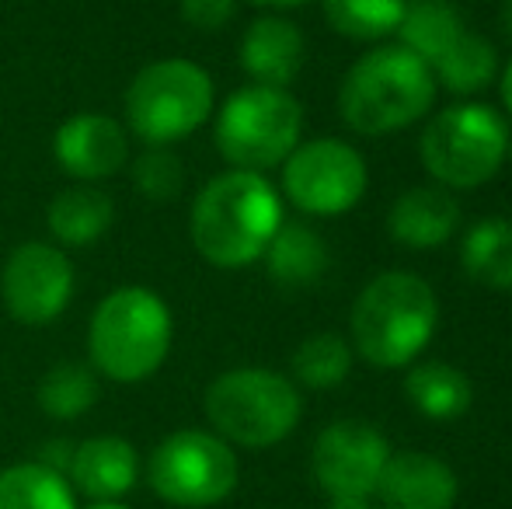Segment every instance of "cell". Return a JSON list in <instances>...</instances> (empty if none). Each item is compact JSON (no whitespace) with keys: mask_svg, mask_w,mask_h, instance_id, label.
Returning a JSON list of instances; mask_svg holds the SVG:
<instances>
[{"mask_svg":"<svg viewBox=\"0 0 512 509\" xmlns=\"http://www.w3.org/2000/svg\"><path fill=\"white\" fill-rule=\"evenodd\" d=\"M495 70H499V56L495 46L478 32H460V39L432 63V74L443 81L446 91L453 95H474V91H485L495 81Z\"/></svg>","mask_w":512,"mask_h":509,"instance_id":"obj_24","label":"cell"},{"mask_svg":"<svg viewBox=\"0 0 512 509\" xmlns=\"http://www.w3.org/2000/svg\"><path fill=\"white\" fill-rule=\"evenodd\" d=\"M133 182L140 189V196L147 199H175L185 185V171H182V161H178L171 150L164 147H150L136 157L133 164Z\"/></svg>","mask_w":512,"mask_h":509,"instance_id":"obj_28","label":"cell"},{"mask_svg":"<svg viewBox=\"0 0 512 509\" xmlns=\"http://www.w3.org/2000/svg\"><path fill=\"white\" fill-rule=\"evenodd\" d=\"M352 370V346L335 332H317L304 339L293 353V374L304 387L331 391L349 377Z\"/></svg>","mask_w":512,"mask_h":509,"instance_id":"obj_27","label":"cell"},{"mask_svg":"<svg viewBox=\"0 0 512 509\" xmlns=\"http://www.w3.org/2000/svg\"><path fill=\"white\" fill-rule=\"evenodd\" d=\"M213 112V81L199 63L157 60L133 77L126 91L129 129L147 147L185 140Z\"/></svg>","mask_w":512,"mask_h":509,"instance_id":"obj_8","label":"cell"},{"mask_svg":"<svg viewBox=\"0 0 512 509\" xmlns=\"http://www.w3.org/2000/svg\"><path fill=\"white\" fill-rule=\"evenodd\" d=\"M171 349V314L157 293L122 286L98 304L88 332V353L98 374L119 384L147 381Z\"/></svg>","mask_w":512,"mask_h":509,"instance_id":"obj_4","label":"cell"},{"mask_svg":"<svg viewBox=\"0 0 512 509\" xmlns=\"http://www.w3.org/2000/svg\"><path fill=\"white\" fill-rule=\"evenodd\" d=\"M112 217V199L91 185H74L49 203V231L63 245H91L112 227Z\"/></svg>","mask_w":512,"mask_h":509,"instance_id":"obj_21","label":"cell"},{"mask_svg":"<svg viewBox=\"0 0 512 509\" xmlns=\"http://www.w3.org/2000/svg\"><path fill=\"white\" fill-rule=\"evenodd\" d=\"M279 227V192L258 171H223L192 203V245L220 269H241L262 258Z\"/></svg>","mask_w":512,"mask_h":509,"instance_id":"obj_1","label":"cell"},{"mask_svg":"<svg viewBox=\"0 0 512 509\" xmlns=\"http://www.w3.org/2000/svg\"><path fill=\"white\" fill-rule=\"evenodd\" d=\"M408 0H324V18L345 39L380 42L398 35Z\"/></svg>","mask_w":512,"mask_h":509,"instance_id":"obj_25","label":"cell"},{"mask_svg":"<svg viewBox=\"0 0 512 509\" xmlns=\"http://www.w3.org/2000/svg\"><path fill=\"white\" fill-rule=\"evenodd\" d=\"M67 482L95 503H119L140 478V454L122 436H91L77 443Z\"/></svg>","mask_w":512,"mask_h":509,"instance_id":"obj_15","label":"cell"},{"mask_svg":"<svg viewBox=\"0 0 512 509\" xmlns=\"http://www.w3.org/2000/svg\"><path fill=\"white\" fill-rule=\"evenodd\" d=\"M502 105L512 112V60L506 63V70H502Z\"/></svg>","mask_w":512,"mask_h":509,"instance_id":"obj_32","label":"cell"},{"mask_svg":"<svg viewBox=\"0 0 512 509\" xmlns=\"http://www.w3.org/2000/svg\"><path fill=\"white\" fill-rule=\"evenodd\" d=\"M509 150H512V143H509Z\"/></svg>","mask_w":512,"mask_h":509,"instance_id":"obj_35","label":"cell"},{"mask_svg":"<svg viewBox=\"0 0 512 509\" xmlns=\"http://www.w3.org/2000/svg\"><path fill=\"white\" fill-rule=\"evenodd\" d=\"M98 401V377L84 363H56L39 381V408L49 419H81Z\"/></svg>","mask_w":512,"mask_h":509,"instance_id":"obj_26","label":"cell"},{"mask_svg":"<svg viewBox=\"0 0 512 509\" xmlns=\"http://www.w3.org/2000/svg\"><path fill=\"white\" fill-rule=\"evenodd\" d=\"M509 129L488 105H450L422 133V164L443 189H478L509 157Z\"/></svg>","mask_w":512,"mask_h":509,"instance_id":"obj_6","label":"cell"},{"mask_svg":"<svg viewBox=\"0 0 512 509\" xmlns=\"http://www.w3.org/2000/svg\"><path fill=\"white\" fill-rule=\"evenodd\" d=\"M328 509H370V499H359V496H331Z\"/></svg>","mask_w":512,"mask_h":509,"instance_id":"obj_31","label":"cell"},{"mask_svg":"<svg viewBox=\"0 0 512 509\" xmlns=\"http://www.w3.org/2000/svg\"><path fill=\"white\" fill-rule=\"evenodd\" d=\"M436 102V74L405 46H377L363 53L338 88L345 126L363 136L398 133Z\"/></svg>","mask_w":512,"mask_h":509,"instance_id":"obj_3","label":"cell"},{"mask_svg":"<svg viewBox=\"0 0 512 509\" xmlns=\"http://www.w3.org/2000/svg\"><path fill=\"white\" fill-rule=\"evenodd\" d=\"M366 161L352 143L307 140L283 161V189L297 210L310 217L349 213L366 192Z\"/></svg>","mask_w":512,"mask_h":509,"instance_id":"obj_10","label":"cell"},{"mask_svg":"<svg viewBox=\"0 0 512 509\" xmlns=\"http://www.w3.org/2000/svg\"><path fill=\"white\" fill-rule=\"evenodd\" d=\"M88 509H129V506H122V503H95V506H88Z\"/></svg>","mask_w":512,"mask_h":509,"instance_id":"obj_34","label":"cell"},{"mask_svg":"<svg viewBox=\"0 0 512 509\" xmlns=\"http://www.w3.org/2000/svg\"><path fill=\"white\" fill-rule=\"evenodd\" d=\"M300 412V391L272 370H227L206 391V419L213 422L220 440L237 447H276L297 429Z\"/></svg>","mask_w":512,"mask_h":509,"instance_id":"obj_5","label":"cell"},{"mask_svg":"<svg viewBox=\"0 0 512 509\" xmlns=\"http://www.w3.org/2000/svg\"><path fill=\"white\" fill-rule=\"evenodd\" d=\"M265 265L269 276L279 286H310L324 276L328 269V245L321 241V234L310 231L307 224H283L276 231V238L265 248Z\"/></svg>","mask_w":512,"mask_h":509,"instance_id":"obj_18","label":"cell"},{"mask_svg":"<svg viewBox=\"0 0 512 509\" xmlns=\"http://www.w3.org/2000/svg\"><path fill=\"white\" fill-rule=\"evenodd\" d=\"M237 457L227 440L203 429L164 436L147 461V482L164 503L182 509L216 506L237 489Z\"/></svg>","mask_w":512,"mask_h":509,"instance_id":"obj_9","label":"cell"},{"mask_svg":"<svg viewBox=\"0 0 512 509\" xmlns=\"http://www.w3.org/2000/svg\"><path fill=\"white\" fill-rule=\"evenodd\" d=\"M460 265L474 283L488 290H512V224L485 217L464 234Z\"/></svg>","mask_w":512,"mask_h":509,"instance_id":"obj_19","label":"cell"},{"mask_svg":"<svg viewBox=\"0 0 512 509\" xmlns=\"http://www.w3.org/2000/svg\"><path fill=\"white\" fill-rule=\"evenodd\" d=\"M237 11V0H182V18L185 25L199 28V32H220Z\"/></svg>","mask_w":512,"mask_h":509,"instance_id":"obj_29","label":"cell"},{"mask_svg":"<svg viewBox=\"0 0 512 509\" xmlns=\"http://www.w3.org/2000/svg\"><path fill=\"white\" fill-rule=\"evenodd\" d=\"M502 28H506V35L512 39V0L502 4Z\"/></svg>","mask_w":512,"mask_h":509,"instance_id":"obj_33","label":"cell"},{"mask_svg":"<svg viewBox=\"0 0 512 509\" xmlns=\"http://www.w3.org/2000/svg\"><path fill=\"white\" fill-rule=\"evenodd\" d=\"M4 304L25 325H49L67 311L74 297V265L60 248L28 241L11 252L4 265Z\"/></svg>","mask_w":512,"mask_h":509,"instance_id":"obj_12","label":"cell"},{"mask_svg":"<svg viewBox=\"0 0 512 509\" xmlns=\"http://www.w3.org/2000/svg\"><path fill=\"white\" fill-rule=\"evenodd\" d=\"M255 7H269V11H293V7H304L310 0H248Z\"/></svg>","mask_w":512,"mask_h":509,"instance_id":"obj_30","label":"cell"},{"mask_svg":"<svg viewBox=\"0 0 512 509\" xmlns=\"http://www.w3.org/2000/svg\"><path fill=\"white\" fill-rule=\"evenodd\" d=\"M352 346L370 367L398 370L422 356L439 325L436 290L411 272H380L352 304Z\"/></svg>","mask_w":512,"mask_h":509,"instance_id":"obj_2","label":"cell"},{"mask_svg":"<svg viewBox=\"0 0 512 509\" xmlns=\"http://www.w3.org/2000/svg\"><path fill=\"white\" fill-rule=\"evenodd\" d=\"M408 401L425 415V419H457L471 408V381L464 370L450 367V363H418L415 370H408L405 381Z\"/></svg>","mask_w":512,"mask_h":509,"instance_id":"obj_22","label":"cell"},{"mask_svg":"<svg viewBox=\"0 0 512 509\" xmlns=\"http://www.w3.org/2000/svg\"><path fill=\"white\" fill-rule=\"evenodd\" d=\"M377 496L384 509H453L457 475L446 461L432 454H391L380 475Z\"/></svg>","mask_w":512,"mask_h":509,"instance_id":"obj_14","label":"cell"},{"mask_svg":"<svg viewBox=\"0 0 512 509\" xmlns=\"http://www.w3.org/2000/svg\"><path fill=\"white\" fill-rule=\"evenodd\" d=\"M0 509H77L67 475L39 461L0 471Z\"/></svg>","mask_w":512,"mask_h":509,"instance_id":"obj_23","label":"cell"},{"mask_svg":"<svg viewBox=\"0 0 512 509\" xmlns=\"http://www.w3.org/2000/svg\"><path fill=\"white\" fill-rule=\"evenodd\" d=\"M56 161L67 175L98 182L108 178L129 161V140L122 126L98 112H81L56 129Z\"/></svg>","mask_w":512,"mask_h":509,"instance_id":"obj_13","label":"cell"},{"mask_svg":"<svg viewBox=\"0 0 512 509\" xmlns=\"http://www.w3.org/2000/svg\"><path fill=\"white\" fill-rule=\"evenodd\" d=\"M307 42L293 21L286 18H258L248 25L241 39V67L248 77L265 88H286L304 70Z\"/></svg>","mask_w":512,"mask_h":509,"instance_id":"obj_16","label":"cell"},{"mask_svg":"<svg viewBox=\"0 0 512 509\" xmlns=\"http://www.w3.org/2000/svg\"><path fill=\"white\" fill-rule=\"evenodd\" d=\"M314 478L328 496H359L370 499L380 485L391 447L384 433L370 422L342 419L328 426L314 443Z\"/></svg>","mask_w":512,"mask_h":509,"instance_id":"obj_11","label":"cell"},{"mask_svg":"<svg viewBox=\"0 0 512 509\" xmlns=\"http://www.w3.org/2000/svg\"><path fill=\"white\" fill-rule=\"evenodd\" d=\"M460 32H464V21L453 0H408L405 18L398 25L401 46L429 67L460 39Z\"/></svg>","mask_w":512,"mask_h":509,"instance_id":"obj_20","label":"cell"},{"mask_svg":"<svg viewBox=\"0 0 512 509\" xmlns=\"http://www.w3.org/2000/svg\"><path fill=\"white\" fill-rule=\"evenodd\" d=\"M460 224V206L443 185H415V189L401 192L391 206V238L415 252H429L439 248L457 234Z\"/></svg>","mask_w":512,"mask_h":509,"instance_id":"obj_17","label":"cell"},{"mask_svg":"<svg viewBox=\"0 0 512 509\" xmlns=\"http://www.w3.org/2000/svg\"><path fill=\"white\" fill-rule=\"evenodd\" d=\"M304 109L286 88L248 84L234 91L216 119V147L237 171L276 168L297 150Z\"/></svg>","mask_w":512,"mask_h":509,"instance_id":"obj_7","label":"cell"}]
</instances>
